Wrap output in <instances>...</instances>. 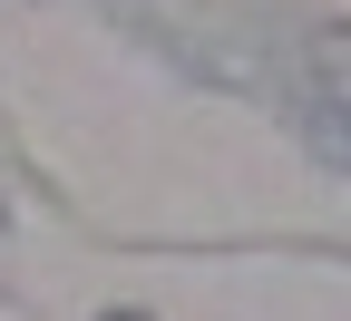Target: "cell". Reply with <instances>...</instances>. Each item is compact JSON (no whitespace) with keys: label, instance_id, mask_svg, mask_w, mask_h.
I'll use <instances>...</instances> for the list:
<instances>
[{"label":"cell","instance_id":"6da1fadb","mask_svg":"<svg viewBox=\"0 0 351 321\" xmlns=\"http://www.w3.org/2000/svg\"><path fill=\"white\" fill-rule=\"evenodd\" d=\"M108 321H147V311H108Z\"/></svg>","mask_w":351,"mask_h":321}]
</instances>
